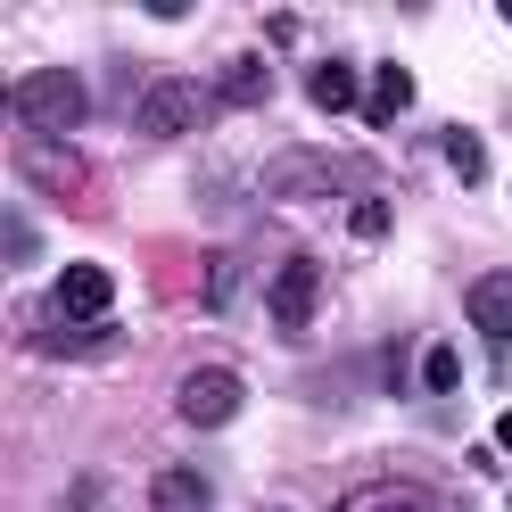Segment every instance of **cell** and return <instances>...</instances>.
<instances>
[{
	"mask_svg": "<svg viewBox=\"0 0 512 512\" xmlns=\"http://www.w3.org/2000/svg\"><path fill=\"white\" fill-rule=\"evenodd\" d=\"M504 25H512V0H504Z\"/></svg>",
	"mask_w": 512,
	"mask_h": 512,
	"instance_id": "ac0fdd59",
	"label": "cell"
},
{
	"mask_svg": "<svg viewBox=\"0 0 512 512\" xmlns=\"http://www.w3.org/2000/svg\"><path fill=\"white\" fill-rule=\"evenodd\" d=\"M58 356H116V331H58Z\"/></svg>",
	"mask_w": 512,
	"mask_h": 512,
	"instance_id": "5bb4252c",
	"label": "cell"
},
{
	"mask_svg": "<svg viewBox=\"0 0 512 512\" xmlns=\"http://www.w3.org/2000/svg\"><path fill=\"white\" fill-rule=\"evenodd\" d=\"M422 380H430L438 397H446V389H463V364H455V347H430V356H422Z\"/></svg>",
	"mask_w": 512,
	"mask_h": 512,
	"instance_id": "4fadbf2b",
	"label": "cell"
},
{
	"mask_svg": "<svg viewBox=\"0 0 512 512\" xmlns=\"http://www.w3.org/2000/svg\"><path fill=\"white\" fill-rule=\"evenodd\" d=\"M306 100H314V108H364V83H356L347 58H323V67L306 75Z\"/></svg>",
	"mask_w": 512,
	"mask_h": 512,
	"instance_id": "ba28073f",
	"label": "cell"
},
{
	"mask_svg": "<svg viewBox=\"0 0 512 512\" xmlns=\"http://www.w3.org/2000/svg\"><path fill=\"white\" fill-rule=\"evenodd\" d=\"M265 91H273L265 58H232V67H223V91H215V100H232V108H265Z\"/></svg>",
	"mask_w": 512,
	"mask_h": 512,
	"instance_id": "30bf717a",
	"label": "cell"
},
{
	"mask_svg": "<svg viewBox=\"0 0 512 512\" xmlns=\"http://www.w3.org/2000/svg\"><path fill=\"white\" fill-rule=\"evenodd\" d=\"M496 446H504V455H512V413H504V422H496Z\"/></svg>",
	"mask_w": 512,
	"mask_h": 512,
	"instance_id": "e0dca14e",
	"label": "cell"
},
{
	"mask_svg": "<svg viewBox=\"0 0 512 512\" xmlns=\"http://www.w3.org/2000/svg\"><path fill=\"white\" fill-rule=\"evenodd\" d=\"M438 149H446V166H455L463 182H479V174H488V141H479L471 124H446V141H438Z\"/></svg>",
	"mask_w": 512,
	"mask_h": 512,
	"instance_id": "7c38bea8",
	"label": "cell"
},
{
	"mask_svg": "<svg viewBox=\"0 0 512 512\" xmlns=\"http://www.w3.org/2000/svg\"><path fill=\"white\" fill-rule=\"evenodd\" d=\"M116 306V281H108V265H67L58 273V290H50V314L67 331H83V323H100V314ZM108 331V323H100Z\"/></svg>",
	"mask_w": 512,
	"mask_h": 512,
	"instance_id": "3957f363",
	"label": "cell"
},
{
	"mask_svg": "<svg viewBox=\"0 0 512 512\" xmlns=\"http://www.w3.org/2000/svg\"><path fill=\"white\" fill-rule=\"evenodd\" d=\"M463 314H471L488 339H512V273H504V265H496V273H479V281H471V298H463Z\"/></svg>",
	"mask_w": 512,
	"mask_h": 512,
	"instance_id": "8992f818",
	"label": "cell"
},
{
	"mask_svg": "<svg viewBox=\"0 0 512 512\" xmlns=\"http://www.w3.org/2000/svg\"><path fill=\"white\" fill-rule=\"evenodd\" d=\"M331 512H438L422 488H356L347 504H331Z\"/></svg>",
	"mask_w": 512,
	"mask_h": 512,
	"instance_id": "8fae6325",
	"label": "cell"
},
{
	"mask_svg": "<svg viewBox=\"0 0 512 512\" xmlns=\"http://www.w3.org/2000/svg\"><path fill=\"white\" fill-rule=\"evenodd\" d=\"M207 108H215V91L207 83H190V75H157L149 91H141V133L149 141H182V133H199L207 124Z\"/></svg>",
	"mask_w": 512,
	"mask_h": 512,
	"instance_id": "7a4b0ae2",
	"label": "cell"
},
{
	"mask_svg": "<svg viewBox=\"0 0 512 512\" xmlns=\"http://www.w3.org/2000/svg\"><path fill=\"white\" fill-rule=\"evenodd\" d=\"M314 298H323V265H314V256H290V265L273 273V290H265V306H273L281 331H306L314 323Z\"/></svg>",
	"mask_w": 512,
	"mask_h": 512,
	"instance_id": "5b68a950",
	"label": "cell"
},
{
	"mask_svg": "<svg viewBox=\"0 0 512 512\" xmlns=\"http://www.w3.org/2000/svg\"><path fill=\"white\" fill-rule=\"evenodd\" d=\"M405 108H413V75L389 58V67H380V75L364 83V116H372V124H397Z\"/></svg>",
	"mask_w": 512,
	"mask_h": 512,
	"instance_id": "52a82bcc",
	"label": "cell"
},
{
	"mask_svg": "<svg viewBox=\"0 0 512 512\" xmlns=\"http://www.w3.org/2000/svg\"><path fill=\"white\" fill-rule=\"evenodd\" d=\"M0 232H9V265H34V223H25V215H9V223H0Z\"/></svg>",
	"mask_w": 512,
	"mask_h": 512,
	"instance_id": "9a60e30c",
	"label": "cell"
},
{
	"mask_svg": "<svg viewBox=\"0 0 512 512\" xmlns=\"http://www.w3.org/2000/svg\"><path fill=\"white\" fill-rule=\"evenodd\" d=\"M149 512H207V479L182 471V463L157 471V479H149Z\"/></svg>",
	"mask_w": 512,
	"mask_h": 512,
	"instance_id": "9c48e42d",
	"label": "cell"
},
{
	"mask_svg": "<svg viewBox=\"0 0 512 512\" xmlns=\"http://www.w3.org/2000/svg\"><path fill=\"white\" fill-rule=\"evenodd\" d=\"M240 397H248V389H240V372L207 364V372H190V380H182V397H174V405H182V422H190V430H223V422L240 413Z\"/></svg>",
	"mask_w": 512,
	"mask_h": 512,
	"instance_id": "277c9868",
	"label": "cell"
},
{
	"mask_svg": "<svg viewBox=\"0 0 512 512\" xmlns=\"http://www.w3.org/2000/svg\"><path fill=\"white\" fill-rule=\"evenodd\" d=\"M9 108H17L25 133H75V124L91 116V91H83V75H67V67H34V75L9 83Z\"/></svg>",
	"mask_w": 512,
	"mask_h": 512,
	"instance_id": "6da1fadb",
	"label": "cell"
},
{
	"mask_svg": "<svg viewBox=\"0 0 512 512\" xmlns=\"http://www.w3.org/2000/svg\"><path fill=\"white\" fill-rule=\"evenodd\" d=\"M347 223H356V240H380V232H389V207H380V199H364Z\"/></svg>",
	"mask_w": 512,
	"mask_h": 512,
	"instance_id": "2e32d148",
	"label": "cell"
}]
</instances>
